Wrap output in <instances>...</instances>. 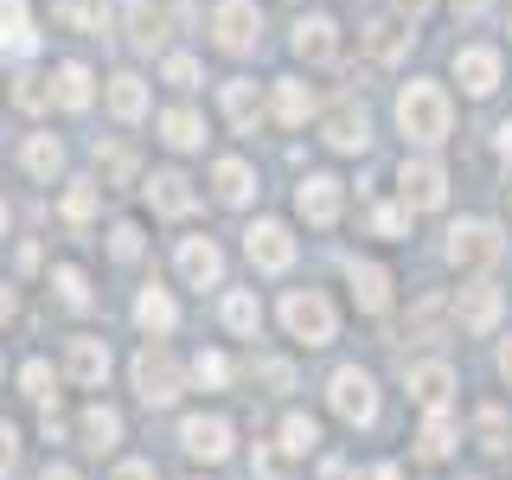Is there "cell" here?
Returning a JSON list of instances; mask_svg holds the SVG:
<instances>
[{
    "mask_svg": "<svg viewBox=\"0 0 512 480\" xmlns=\"http://www.w3.org/2000/svg\"><path fill=\"white\" fill-rule=\"evenodd\" d=\"M0 231H7V205H0Z\"/></svg>",
    "mask_w": 512,
    "mask_h": 480,
    "instance_id": "680465c9",
    "label": "cell"
},
{
    "mask_svg": "<svg viewBox=\"0 0 512 480\" xmlns=\"http://www.w3.org/2000/svg\"><path fill=\"white\" fill-rule=\"evenodd\" d=\"M480 448H487V455H500V448H506V410L500 404L480 410Z\"/></svg>",
    "mask_w": 512,
    "mask_h": 480,
    "instance_id": "ab89813d",
    "label": "cell"
},
{
    "mask_svg": "<svg viewBox=\"0 0 512 480\" xmlns=\"http://www.w3.org/2000/svg\"><path fill=\"white\" fill-rule=\"evenodd\" d=\"M500 224H487V218H461L455 231H448V263L455 269H493L500 263Z\"/></svg>",
    "mask_w": 512,
    "mask_h": 480,
    "instance_id": "277c9868",
    "label": "cell"
},
{
    "mask_svg": "<svg viewBox=\"0 0 512 480\" xmlns=\"http://www.w3.org/2000/svg\"><path fill=\"white\" fill-rule=\"evenodd\" d=\"M256 109H263V96H256L250 77H237V84H224V116H231V128H256Z\"/></svg>",
    "mask_w": 512,
    "mask_h": 480,
    "instance_id": "f1b7e54d",
    "label": "cell"
},
{
    "mask_svg": "<svg viewBox=\"0 0 512 480\" xmlns=\"http://www.w3.org/2000/svg\"><path fill=\"white\" fill-rule=\"evenodd\" d=\"M109 480H160V474H154V461H122Z\"/></svg>",
    "mask_w": 512,
    "mask_h": 480,
    "instance_id": "c3c4849f",
    "label": "cell"
},
{
    "mask_svg": "<svg viewBox=\"0 0 512 480\" xmlns=\"http://www.w3.org/2000/svg\"><path fill=\"white\" fill-rule=\"evenodd\" d=\"M493 148H500V160H512V122H500V135H493Z\"/></svg>",
    "mask_w": 512,
    "mask_h": 480,
    "instance_id": "f5cc1de1",
    "label": "cell"
},
{
    "mask_svg": "<svg viewBox=\"0 0 512 480\" xmlns=\"http://www.w3.org/2000/svg\"><path fill=\"white\" fill-rule=\"evenodd\" d=\"M416 448H423V461H442L448 448H455V423H448L442 410H429V423H423V442H416Z\"/></svg>",
    "mask_w": 512,
    "mask_h": 480,
    "instance_id": "836d02e7",
    "label": "cell"
},
{
    "mask_svg": "<svg viewBox=\"0 0 512 480\" xmlns=\"http://www.w3.org/2000/svg\"><path fill=\"white\" fill-rule=\"evenodd\" d=\"M224 327H231L237 340H256V327H263V308H256L250 288H231V295H224Z\"/></svg>",
    "mask_w": 512,
    "mask_h": 480,
    "instance_id": "83f0119b",
    "label": "cell"
},
{
    "mask_svg": "<svg viewBox=\"0 0 512 480\" xmlns=\"http://www.w3.org/2000/svg\"><path fill=\"white\" fill-rule=\"evenodd\" d=\"M109 116H116V122H141V116H148V84H141V77L135 71H122V77H109Z\"/></svg>",
    "mask_w": 512,
    "mask_h": 480,
    "instance_id": "603a6c76",
    "label": "cell"
},
{
    "mask_svg": "<svg viewBox=\"0 0 512 480\" xmlns=\"http://www.w3.org/2000/svg\"><path fill=\"white\" fill-rule=\"evenodd\" d=\"M128 39H135L141 52H154V45L167 39V13H160L154 0H128Z\"/></svg>",
    "mask_w": 512,
    "mask_h": 480,
    "instance_id": "4316f807",
    "label": "cell"
},
{
    "mask_svg": "<svg viewBox=\"0 0 512 480\" xmlns=\"http://www.w3.org/2000/svg\"><path fill=\"white\" fill-rule=\"evenodd\" d=\"M212 186H218L224 205H250L256 199V173L244 167V160H218V167H212Z\"/></svg>",
    "mask_w": 512,
    "mask_h": 480,
    "instance_id": "484cf974",
    "label": "cell"
},
{
    "mask_svg": "<svg viewBox=\"0 0 512 480\" xmlns=\"http://www.w3.org/2000/svg\"><path fill=\"white\" fill-rule=\"evenodd\" d=\"M455 77H461L468 96L500 90V52H493V45H461V52H455Z\"/></svg>",
    "mask_w": 512,
    "mask_h": 480,
    "instance_id": "7c38bea8",
    "label": "cell"
},
{
    "mask_svg": "<svg viewBox=\"0 0 512 480\" xmlns=\"http://www.w3.org/2000/svg\"><path fill=\"white\" fill-rule=\"evenodd\" d=\"M455 320H461L468 333H487L493 320H500V288H493V282H468V288L455 295Z\"/></svg>",
    "mask_w": 512,
    "mask_h": 480,
    "instance_id": "ffe728a7",
    "label": "cell"
},
{
    "mask_svg": "<svg viewBox=\"0 0 512 480\" xmlns=\"http://www.w3.org/2000/svg\"><path fill=\"white\" fill-rule=\"evenodd\" d=\"M212 32H218V52H256V39H263V20H256L250 0H224L212 13Z\"/></svg>",
    "mask_w": 512,
    "mask_h": 480,
    "instance_id": "8992f818",
    "label": "cell"
},
{
    "mask_svg": "<svg viewBox=\"0 0 512 480\" xmlns=\"http://www.w3.org/2000/svg\"><path fill=\"white\" fill-rule=\"evenodd\" d=\"M192 378H199V384H212V391H218V384L231 378V359H224V352H199V359H192Z\"/></svg>",
    "mask_w": 512,
    "mask_h": 480,
    "instance_id": "b9f144b4",
    "label": "cell"
},
{
    "mask_svg": "<svg viewBox=\"0 0 512 480\" xmlns=\"http://www.w3.org/2000/svg\"><path fill=\"white\" fill-rule=\"evenodd\" d=\"M58 20L64 26H77V32H103V0H58Z\"/></svg>",
    "mask_w": 512,
    "mask_h": 480,
    "instance_id": "e575fe53",
    "label": "cell"
},
{
    "mask_svg": "<svg viewBox=\"0 0 512 480\" xmlns=\"http://www.w3.org/2000/svg\"><path fill=\"white\" fill-rule=\"evenodd\" d=\"M52 288L71 301V308H90V282H84V269H77V263H58L52 269Z\"/></svg>",
    "mask_w": 512,
    "mask_h": 480,
    "instance_id": "74e56055",
    "label": "cell"
},
{
    "mask_svg": "<svg viewBox=\"0 0 512 480\" xmlns=\"http://www.w3.org/2000/svg\"><path fill=\"white\" fill-rule=\"evenodd\" d=\"M52 384H58V372H52V365H45V359H32L26 372H20V391L32 397V404H52V397H58Z\"/></svg>",
    "mask_w": 512,
    "mask_h": 480,
    "instance_id": "8d00e7d4",
    "label": "cell"
},
{
    "mask_svg": "<svg viewBox=\"0 0 512 480\" xmlns=\"http://www.w3.org/2000/svg\"><path fill=\"white\" fill-rule=\"evenodd\" d=\"M180 391H186L180 359H173L167 346H141L135 352V397H141V404H148V410H167Z\"/></svg>",
    "mask_w": 512,
    "mask_h": 480,
    "instance_id": "7a4b0ae2",
    "label": "cell"
},
{
    "mask_svg": "<svg viewBox=\"0 0 512 480\" xmlns=\"http://www.w3.org/2000/svg\"><path fill=\"white\" fill-rule=\"evenodd\" d=\"M64 378L71 384H103L109 378V346L90 340V333H77V340L64 346Z\"/></svg>",
    "mask_w": 512,
    "mask_h": 480,
    "instance_id": "ac0fdd59",
    "label": "cell"
},
{
    "mask_svg": "<svg viewBox=\"0 0 512 480\" xmlns=\"http://www.w3.org/2000/svg\"><path fill=\"white\" fill-rule=\"evenodd\" d=\"M180 448L192 461H224V455H231V423H224V416H186V423H180Z\"/></svg>",
    "mask_w": 512,
    "mask_h": 480,
    "instance_id": "30bf717a",
    "label": "cell"
},
{
    "mask_svg": "<svg viewBox=\"0 0 512 480\" xmlns=\"http://www.w3.org/2000/svg\"><path fill=\"white\" fill-rule=\"evenodd\" d=\"M295 212L308 224H333L340 218V180H333V173H308V180L295 186Z\"/></svg>",
    "mask_w": 512,
    "mask_h": 480,
    "instance_id": "4fadbf2b",
    "label": "cell"
},
{
    "mask_svg": "<svg viewBox=\"0 0 512 480\" xmlns=\"http://www.w3.org/2000/svg\"><path fill=\"white\" fill-rule=\"evenodd\" d=\"M327 397H333V410L346 416V423H372L378 416V391H372V378L359 372V365H340L327 384Z\"/></svg>",
    "mask_w": 512,
    "mask_h": 480,
    "instance_id": "5b68a950",
    "label": "cell"
},
{
    "mask_svg": "<svg viewBox=\"0 0 512 480\" xmlns=\"http://www.w3.org/2000/svg\"><path fill=\"white\" fill-rule=\"evenodd\" d=\"M256 378L276 384V391H288V384H295V365H288V359H256Z\"/></svg>",
    "mask_w": 512,
    "mask_h": 480,
    "instance_id": "f6af8a7d",
    "label": "cell"
},
{
    "mask_svg": "<svg viewBox=\"0 0 512 480\" xmlns=\"http://www.w3.org/2000/svg\"><path fill=\"white\" fill-rule=\"evenodd\" d=\"M135 320L154 333V340H167V333L180 327V308H173V295H167V288H141V301H135Z\"/></svg>",
    "mask_w": 512,
    "mask_h": 480,
    "instance_id": "d4e9b609",
    "label": "cell"
},
{
    "mask_svg": "<svg viewBox=\"0 0 512 480\" xmlns=\"http://www.w3.org/2000/svg\"><path fill=\"white\" fill-rule=\"evenodd\" d=\"M448 122H455V109H448V96L436 84H410L397 96V128H404L410 141H423V148L448 141Z\"/></svg>",
    "mask_w": 512,
    "mask_h": 480,
    "instance_id": "6da1fadb",
    "label": "cell"
},
{
    "mask_svg": "<svg viewBox=\"0 0 512 480\" xmlns=\"http://www.w3.org/2000/svg\"><path fill=\"white\" fill-rule=\"evenodd\" d=\"M180 276L186 288H218L224 282V256L212 237H180Z\"/></svg>",
    "mask_w": 512,
    "mask_h": 480,
    "instance_id": "8fae6325",
    "label": "cell"
},
{
    "mask_svg": "<svg viewBox=\"0 0 512 480\" xmlns=\"http://www.w3.org/2000/svg\"><path fill=\"white\" fill-rule=\"evenodd\" d=\"M141 192H148V205H154L160 218H186V212H192V180H186V173H173V167L148 173V180H141Z\"/></svg>",
    "mask_w": 512,
    "mask_h": 480,
    "instance_id": "2e32d148",
    "label": "cell"
},
{
    "mask_svg": "<svg viewBox=\"0 0 512 480\" xmlns=\"http://www.w3.org/2000/svg\"><path fill=\"white\" fill-rule=\"evenodd\" d=\"M26 173H32V180H58V173H64V148H58L52 135H32L26 141Z\"/></svg>",
    "mask_w": 512,
    "mask_h": 480,
    "instance_id": "4dcf8cb0",
    "label": "cell"
},
{
    "mask_svg": "<svg viewBox=\"0 0 512 480\" xmlns=\"http://www.w3.org/2000/svg\"><path fill=\"white\" fill-rule=\"evenodd\" d=\"M282 448H288V455H314V448H320V429H314V416H282Z\"/></svg>",
    "mask_w": 512,
    "mask_h": 480,
    "instance_id": "d6a6232c",
    "label": "cell"
},
{
    "mask_svg": "<svg viewBox=\"0 0 512 480\" xmlns=\"http://www.w3.org/2000/svg\"><path fill=\"white\" fill-rule=\"evenodd\" d=\"M160 141H167V148H199L205 122L192 116V109H167V116H160Z\"/></svg>",
    "mask_w": 512,
    "mask_h": 480,
    "instance_id": "f546056e",
    "label": "cell"
},
{
    "mask_svg": "<svg viewBox=\"0 0 512 480\" xmlns=\"http://www.w3.org/2000/svg\"><path fill=\"white\" fill-rule=\"evenodd\" d=\"M410 404L416 410H448V391H455V372H448L442 359H423V365H410Z\"/></svg>",
    "mask_w": 512,
    "mask_h": 480,
    "instance_id": "5bb4252c",
    "label": "cell"
},
{
    "mask_svg": "<svg viewBox=\"0 0 512 480\" xmlns=\"http://www.w3.org/2000/svg\"><path fill=\"white\" fill-rule=\"evenodd\" d=\"M372 480H404V474H397V468H378V474H372Z\"/></svg>",
    "mask_w": 512,
    "mask_h": 480,
    "instance_id": "6f0895ef",
    "label": "cell"
},
{
    "mask_svg": "<svg viewBox=\"0 0 512 480\" xmlns=\"http://www.w3.org/2000/svg\"><path fill=\"white\" fill-rule=\"evenodd\" d=\"M308 109H314V90L295 84V77H282V84H276V116L295 128V122H308Z\"/></svg>",
    "mask_w": 512,
    "mask_h": 480,
    "instance_id": "1f68e13d",
    "label": "cell"
},
{
    "mask_svg": "<svg viewBox=\"0 0 512 480\" xmlns=\"http://www.w3.org/2000/svg\"><path fill=\"white\" fill-rule=\"evenodd\" d=\"M365 52L384 58V64H391V58H404V52H410V26H404V13H384V20L365 26Z\"/></svg>",
    "mask_w": 512,
    "mask_h": 480,
    "instance_id": "7402d4cb",
    "label": "cell"
},
{
    "mask_svg": "<svg viewBox=\"0 0 512 480\" xmlns=\"http://www.w3.org/2000/svg\"><path fill=\"white\" fill-rule=\"evenodd\" d=\"M397 192H404L410 212H436V205L448 199V173L436 167V160H404V173H397Z\"/></svg>",
    "mask_w": 512,
    "mask_h": 480,
    "instance_id": "52a82bcc",
    "label": "cell"
},
{
    "mask_svg": "<svg viewBox=\"0 0 512 480\" xmlns=\"http://www.w3.org/2000/svg\"><path fill=\"white\" fill-rule=\"evenodd\" d=\"M109 250H116L122 263H128V256H141V224H116V231H109Z\"/></svg>",
    "mask_w": 512,
    "mask_h": 480,
    "instance_id": "ee69618b",
    "label": "cell"
},
{
    "mask_svg": "<svg viewBox=\"0 0 512 480\" xmlns=\"http://www.w3.org/2000/svg\"><path fill=\"white\" fill-rule=\"evenodd\" d=\"M282 327L295 333L301 346H327L340 320H333V301L320 295V288H295V295L282 301Z\"/></svg>",
    "mask_w": 512,
    "mask_h": 480,
    "instance_id": "3957f363",
    "label": "cell"
},
{
    "mask_svg": "<svg viewBox=\"0 0 512 480\" xmlns=\"http://www.w3.org/2000/svg\"><path fill=\"white\" fill-rule=\"evenodd\" d=\"M256 474H263V480H282V461L269 455V448H256Z\"/></svg>",
    "mask_w": 512,
    "mask_h": 480,
    "instance_id": "681fc988",
    "label": "cell"
},
{
    "mask_svg": "<svg viewBox=\"0 0 512 480\" xmlns=\"http://www.w3.org/2000/svg\"><path fill=\"white\" fill-rule=\"evenodd\" d=\"M500 378H506V384H512V340H506V346H500Z\"/></svg>",
    "mask_w": 512,
    "mask_h": 480,
    "instance_id": "9f6ffc18",
    "label": "cell"
},
{
    "mask_svg": "<svg viewBox=\"0 0 512 480\" xmlns=\"http://www.w3.org/2000/svg\"><path fill=\"white\" fill-rule=\"evenodd\" d=\"M45 480H77V468H64V461H52V468H45Z\"/></svg>",
    "mask_w": 512,
    "mask_h": 480,
    "instance_id": "11a10c76",
    "label": "cell"
},
{
    "mask_svg": "<svg viewBox=\"0 0 512 480\" xmlns=\"http://www.w3.org/2000/svg\"><path fill=\"white\" fill-rule=\"evenodd\" d=\"M13 103L39 116V109L52 103V77H39V71H20V77H13Z\"/></svg>",
    "mask_w": 512,
    "mask_h": 480,
    "instance_id": "d590c367",
    "label": "cell"
},
{
    "mask_svg": "<svg viewBox=\"0 0 512 480\" xmlns=\"http://www.w3.org/2000/svg\"><path fill=\"white\" fill-rule=\"evenodd\" d=\"M96 167H103V180H135V154L128 148H96Z\"/></svg>",
    "mask_w": 512,
    "mask_h": 480,
    "instance_id": "60d3db41",
    "label": "cell"
},
{
    "mask_svg": "<svg viewBox=\"0 0 512 480\" xmlns=\"http://www.w3.org/2000/svg\"><path fill=\"white\" fill-rule=\"evenodd\" d=\"M39 32H32V7L26 0H0V58H32Z\"/></svg>",
    "mask_w": 512,
    "mask_h": 480,
    "instance_id": "9a60e30c",
    "label": "cell"
},
{
    "mask_svg": "<svg viewBox=\"0 0 512 480\" xmlns=\"http://www.w3.org/2000/svg\"><path fill=\"white\" fill-rule=\"evenodd\" d=\"M64 218H71V224H90L96 218V186L90 180H71V192H64Z\"/></svg>",
    "mask_w": 512,
    "mask_h": 480,
    "instance_id": "f35d334b",
    "label": "cell"
},
{
    "mask_svg": "<svg viewBox=\"0 0 512 480\" xmlns=\"http://www.w3.org/2000/svg\"><path fill=\"white\" fill-rule=\"evenodd\" d=\"M167 84L173 90H192V84H199V64H192V58H167Z\"/></svg>",
    "mask_w": 512,
    "mask_h": 480,
    "instance_id": "7dc6e473",
    "label": "cell"
},
{
    "mask_svg": "<svg viewBox=\"0 0 512 480\" xmlns=\"http://www.w3.org/2000/svg\"><path fill=\"white\" fill-rule=\"evenodd\" d=\"M295 58H308V64H333V58H340V26H333L327 13H308V20L295 26Z\"/></svg>",
    "mask_w": 512,
    "mask_h": 480,
    "instance_id": "e0dca14e",
    "label": "cell"
},
{
    "mask_svg": "<svg viewBox=\"0 0 512 480\" xmlns=\"http://www.w3.org/2000/svg\"><path fill=\"white\" fill-rule=\"evenodd\" d=\"M244 250H250L256 269H269V276L295 263V237H288V224H276V218H256L244 231Z\"/></svg>",
    "mask_w": 512,
    "mask_h": 480,
    "instance_id": "ba28073f",
    "label": "cell"
},
{
    "mask_svg": "<svg viewBox=\"0 0 512 480\" xmlns=\"http://www.w3.org/2000/svg\"><path fill=\"white\" fill-rule=\"evenodd\" d=\"M320 135H327V148H340V154H365V148H372V122H365L359 103H333L327 116H320Z\"/></svg>",
    "mask_w": 512,
    "mask_h": 480,
    "instance_id": "9c48e42d",
    "label": "cell"
},
{
    "mask_svg": "<svg viewBox=\"0 0 512 480\" xmlns=\"http://www.w3.org/2000/svg\"><path fill=\"white\" fill-rule=\"evenodd\" d=\"M346 282H352L359 314H384V308H391V276H384L378 263H359V256H352V263H346Z\"/></svg>",
    "mask_w": 512,
    "mask_h": 480,
    "instance_id": "d6986e66",
    "label": "cell"
},
{
    "mask_svg": "<svg viewBox=\"0 0 512 480\" xmlns=\"http://www.w3.org/2000/svg\"><path fill=\"white\" fill-rule=\"evenodd\" d=\"M448 7H455L461 20H480V13H487V0H448Z\"/></svg>",
    "mask_w": 512,
    "mask_h": 480,
    "instance_id": "f907efd6",
    "label": "cell"
},
{
    "mask_svg": "<svg viewBox=\"0 0 512 480\" xmlns=\"http://www.w3.org/2000/svg\"><path fill=\"white\" fill-rule=\"evenodd\" d=\"M397 13H404V20H416V13H429V0H397Z\"/></svg>",
    "mask_w": 512,
    "mask_h": 480,
    "instance_id": "db71d44e",
    "label": "cell"
},
{
    "mask_svg": "<svg viewBox=\"0 0 512 480\" xmlns=\"http://www.w3.org/2000/svg\"><path fill=\"white\" fill-rule=\"evenodd\" d=\"M90 96H96V84H90L84 64H77V58H71V64H58V77H52V103L77 116V109H90Z\"/></svg>",
    "mask_w": 512,
    "mask_h": 480,
    "instance_id": "cb8c5ba5",
    "label": "cell"
},
{
    "mask_svg": "<svg viewBox=\"0 0 512 480\" xmlns=\"http://www.w3.org/2000/svg\"><path fill=\"white\" fill-rule=\"evenodd\" d=\"M372 231L378 237H404L410 231V205H378V212H372Z\"/></svg>",
    "mask_w": 512,
    "mask_h": 480,
    "instance_id": "7bdbcfd3",
    "label": "cell"
},
{
    "mask_svg": "<svg viewBox=\"0 0 512 480\" xmlns=\"http://www.w3.org/2000/svg\"><path fill=\"white\" fill-rule=\"evenodd\" d=\"M13 308H20V301H13V288L0 282V327H7V320H13Z\"/></svg>",
    "mask_w": 512,
    "mask_h": 480,
    "instance_id": "816d5d0a",
    "label": "cell"
},
{
    "mask_svg": "<svg viewBox=\"0 0 512 480\" xmlns=\"http://www.w3.org/2000/svg\"><path fill=\"white\" fill-rule=\"evenodd\" d=\"M20 468V436H13V423H0V480H13Z\"/></svg>",
    "mask_w": 512,
    "mask_h": 480,
    "instance_id": "bcb514c9",
    "label": "cell"
},
{
    "mask_svg": "<svg viewBox=\"0 0 512 480\" xmlns=\"http://www.w3.org/2000/svg\"><path fill=\"white\" fill-rule=\"evenodd\" d=\"M77 442H84L90 455H109V448L122 442V416L109 410V404H90L84 416H77Z\"/></svg>",
    "mask_w": 512,
    "mask_h": 480,
    "instance_id": "44dd1931",
    "label": "cell"
}]
</instances>
